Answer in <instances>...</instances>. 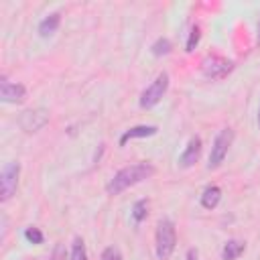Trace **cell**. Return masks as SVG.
<instances>
[{"mask_svg": "<svg viewBox=\"0 0 260 260\" xmlns=\"http://www.w3.org/2000/svg\"><path fill=\"white\" fill-rule=\"evenodd\" d=\"M152 175H154V167L150 162H136V165L124 167L110 179V183L106 185V191L110 195H118V193L126 191L128 187L142 183L144 179H150Z\"/></svg>", "mask_w": 260, "mask_h": 260, "instance_id": "obj_1", "label": "cell"}, {"mask_svg": "<svg viewBox=\"0 0 260 260\" xmlns=\"http://www.w3.org/2000/svg\"><path fill=\"white\" fill-rule=\"evenodd\" d=\"M156 258L158 260H167L177 244V234H175V223L171 219H160L156 223Z\"/></svg>", "mask_w": 260, "mask_h": 260, "instance_id": "obj_2", "label": "cell"}, {"mask_svg": "<svg viewBox=\"0 0 260 260\" xmlns=\"http://www.w3.org/2000/svg\"><path fill=\"white\" fill-rule=\"evenodd\" d=\"M167 89H169V75L162 71V73H158L156 79H154V81L140 93V100H138L140 108L148 110V108L156 106V104L162 100V95L167 93Z\"/></svg>", "mask_w": 260, "mask_h": 260, "instance_id": "obj_3", "label": "cell"}, {"mask_svg": "<svg viewBox=\"0 0 260 260\" xmlns=\"http://www.w3.org/2000/svg\"><path fill=\"white\" fill-rule=\"evenodd\" d=\"M234 142V130L232 128H223L215 140H213V146H211V152H209V162H207V169H217L223 158L228 156V150Z\"/></svg>", "mask_w": 260, "mask_h": 260, "instance_id": "obj_4", "label": "cell"}, {"mask_svg": "<svg viewBox=\"0 0 260 260\" xmlns=\"http://www.w3.org/2000/svg\"><path fill=\"white\" fill-rule=\"evenodd\" d=\"M18 175H20L18 162H6L2 167V173H0V199L2 201H8L14 195L16 185H18Z\"/></svg>", "mask_w": 260, "mask_h": 260, "instance_id": "obj_5", "label": "cell"}, {"mask_svg": "<svg viewBox=\"0 0 260 260\" xmlns=\"http://www.w3.org/2000/svg\"><path fill=\"white\" fill-rule=\"evenodd\" d=\"M232 69H234V63L219 55H207L201 63V71L209 79H223Z\"/></svg>", "mask_w": 260, "mask_h": 260, "instance_id": "obj_6", "label": "cell"}, {"mask_svg": "<svg viewBox=\"0 0 260 260\" xmlns=\"http://www.w3.org/2000/svg\"><path fill=\"white\" fill-rule=\"evenodd\" d=\"M47 122H49V112H47L45 108L26 110V112H22V116H20V120H18V124H20V128H22L24 132H37V130H41Z\"/></svg>", "mask_w": 260, "mask_h": 260, "instance_id": "obj_7", "label": "cell"}, {"mask_svg": "<svg viewBox=\"0 0 260 260\" xmlns=\"http://www.w3.org/2000/svg\"><path fill=\"white\" fill-rule=\"evenodd\" d=\"M26 98V89L22 83H10L2 77L0 81V100L4 104H20Z\"/></svg>", "mask_w": 260, "mask_h": 260, "instance_id": "obj_8", "label": "cell"}, {"mask_svg": "<svg viewBox=\"0 0 260 260\" xmlns=\"http://www.w3.org/2000/svg\"><path fill=\"white\" fill-rule=\"evenodd\" d=\"M199 154H201V138H199V136H193V138L187 142V146H185V150L181 152V156H179V167H181V169L193 167V165L199 160Z\"/></svg>", "mask_w": 260, "mask_h": 260, "instance_id": "obj_9", "label": "cell"}, {"mask_svg": "<svg viewBox=\"0 0 260 260\" xmlns=\"http://www.w3.org/2000/svg\"><path fill=\"white\" fill-rule=\"evenodd\" d=\"M156 126H134V128H128L122 136H120V146H124L128 140L132 138H146V136H154L156 134Z\"/></svg>", "mask_w": 260, "mask_h": 260, "instance_id": "obj_10", "label": "cell"}, {"mask_svg": "<svg viewBox=\"0 0 260 260\" xmlns=\"http://www.w3.org/2000/svg\"><path fill=\"white\" fill-rule=\"evenodd\" d=\"M59 24H61V14H59V12H51L49 16H45V18L41 20V24H39V35H41V37H49V35H53V32L59 28Z\"/></svg>", "mask_w": 260, "mask_h": 260, "instance_id": "obj_11", "label": "cell"}, {"mask_svg": "<svg viewBox=\"0 0 260 260\" xmlns=\"http://www.w3.org/2000/svg\"><path fill=\"white\" fill-rule=\"evenodd\" d=\"M219 199H221V189H219L217 185H209V187H205V191L201 193V205H203L205 209L217 207Z\"/></svg>", "mask_w": 260, "mask_h": 260, "instance_id": "obj_12", "label": "cell"}, {"mask_svg": "<svg viewBox=\"0 0 260 260\" xmlns=\"http://www.w3.org/2000/svg\"><path fill=\"white\" fill-rule=\"evenodd\" d=\"M246 250V244L242 240H228L221 250V260H236Z\"/></svg>", "mask_w": 260, "mask_h": 260, "instance_id": "obj_13", "label": "cell"}, {"mask_svg": "<svg viewBox=\"0 0 260 260\" xmlns=\"http://www.w3.org/2000/svg\"><path fill=\"white\" fill-rule=\"evenodd\" d=\"M171 49H173V45H171V41H169V39H165V37L156 39V41L152 43V47H150L152 55H156V57H160V55H169V53H171Z\"/></svg>", "mask_w": 260, "mask_h": 260, "instance_id": "obj_14", "label": "cell"}, {"mask_svg": "<svg viewBox=\"0 0 260 260\" xmlns=\"http://www.w3.org/2000/svg\"><path fill=\"white\" fill-rule=\"evenodd\" d=\"M146 213H148V201L146 199H138L132 207V219L136 223H140L142 219H146Z\"/></svg>", "mask_w": 260, "mask_h": 260, "instance_id": "obj_15", "label": "cell"}, {"mask_svg": "<svg viewBox=\"0 0 260 260\" xmlns=\"http://www.w3.org/2000/svg\"><path fill=\"white\" fill-rule=\"evenodd\" d=\"M69 260H87V252H85V244L81 238L73 240V248H71V256Z\"/></svg>", "mask_w": 260, "mask_h": 260, "instance_id": "obj_16", "label": "cell"}, {"mask_svg": "<svg viewBox=\"0 0 260 260\" xmlns=\"http://www.w3.org/2000/svg\"><path fill=\"white\" fill-rule=\"evenodd\" d=\"M199 39H201V28L195 24L193 28H191V32H189V39H187V53H191L195 47H197V43H199Z\"/></svg>", "mask_w": 260, "mask_h": 260, "instance_id": "obj_17", "label": "cell"}, {"mask_svg": "<svg viewBox=\"0 0 260 260\" xmlns=\"http://www.w3.org/2000/svg\"><path fill=\"white\" fill-rule=\"evenodd\" d=\"M24 238L30 244H43V232L39 228H26L24 230Z\"/></svg>", "mask_w": 260, "mask_h": 260, "instance_id": "obj_18", "label": "cell"}, {"mask_svg": "<svg viewBox=\"0 0 260 260\" xmlns=\"http://www.w3.org/2000/svg\"><path fill=\"white\" fill-rule=\"evenodd\" d=\"M102 260H122V252L116 246H108L102 252Z\"/></svg>", "mask_w": 260, "mask_h": 260, "instance_id": "obj_19", "label": "cell"}, {"mask_svg": "<svg viewBox=\"0 0 260 260\" xmlns=\"http://www.w3.org/2000/svg\"><path fill=\"white\" fill-rule=\"evenodd\" d=\"M51 260H67V250L63 244H57L53 248V254H51Z\"/></svg>", "mask_w": 260, "mask_h": 260, "instance_id": "obj_20", "label": "cell"}, {"mask_svg": "<svg viewBox=\"0 0 260 260\" xmlns=\"http://www.w3.org/2000/svg\"><path fill=\"white\" fill-rule=\"evenodd\" d=\"M185 260H199V252L195 248H189L187 254H185Z\"/></svg>", "mask_w": 260, "mask_h": 260, "instance_id": "obj_21", "label": "cell"}, {"mask_svg": "<svg viewBox=\"0 0 260 260\" xmlns=\"http://www.w3.org/2000/svg\"><path fill=\"white\" fill-rule=\"evenodd\" d=\"M258 126H260V108H258Z\"/></svg>", "mask_w": 260, "mask_h": 260, "instance_id": "obj_22", "label": "cell"}, {"mask_svg": "<svg viewBox=\"0 0 260 260\" xmlns=\"http://www.w3.org/2000/svg\"><path fill=\"white\" fill-rule=\"evenodd\" d=\"M258 39H260V26H258Z\"/></svg>", "mask_w": 260, "mask_h": 260, "instance_id": "obj_23", "label": "cell"}]
</instances>
